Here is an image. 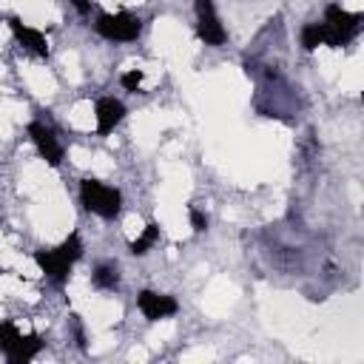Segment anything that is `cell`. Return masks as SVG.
Here are the masks:
<instances>
[{"label":"cell","instance_id":"cell-15","mask_svg":"<svg viewBox=\"0 0 364 364\" xmlns=\"http://www.w3.org/2000/svg\"><path fill=\"white\" fill-rule=\"evenodd\" d=\"M142 80H145L142 68H128V71L119 74V85H122L125 91H134V94L142 88Z\"/></svg>","mask_w":364,"mask_h":364},{"label":"cell","instance_id":"cell-14","mask_svg":"<svg viewBox=\"0 0 364 364\" xmlns=\"http://www.w3.org/2000/svg\"><path fill=\"white\" fill-rule=\"evenodd\" d=\"M299 40H301V48H304V51H316V48L321 46V40H324V37H321V23H304Z\"/></svg>","mask_w":364,"mask_h":364},{"label":"cell","instance_id":"cell-1","mask_svg":"<svg viewBox=\"0 0 364 364\" xmlns=\"http://www.w3.org/2000/svg\"><path fill=\"white\" fill-rule=\"evenodd\" d=\"M82 250L85 247H82L80 233H68L57 247H40V250H34V264L40 267V273L51 284L63 287L68 282V276H71V267L82 259Z\"/></svg>","mask_w":364,"mask_h":364},{"label":"cell","instance_id":"cell-7","mask_svg":"<svg viewBox=\"0 0 364 364\" xmlns=\"http://www.w3.org/2000/svg\"><path fill=\"white\" fill-rule=\"evenodd\" d=\"M136 310L145 316V321H159L171 318L179 313V301L171 293H156V290H139L136 293Z\"/></svg>","mask_w":364,"mask_h":364},{"label":"cell","instance_id":"cell-6","mask_svg":"<svg viewBox=\"0 0 364 364\" xmlns=\"http://www.w3.org/2000/svg\"><path fill=\"white\" fill-rule=\"evenodd\" d=\"M26 131H28V139L34 142L37 154H40L51 168H60V165H63V156H65V148L60 145L54 128L46 125L43 119H31V122L26 125Z\"/></svg>","mask_w":364,"mask_h":364},{"label":"cell","instance_id":"cell-10","mask_svg":"<svg viewBox=\"0 0 364 364\" xmlns=\"http://www.w3.org/2000/svg\"><path fill=\"white\" fill-rule=\"evenodd\" d=\"M91 284L97 290H117L119 287V267L114 262H100L91 270Z\"/></svg>","mask_w":364,"mask_h":364},{"label":"cell","instance_id":"cell-8","mask_svg":"<svg viewBox=\"0 0 364 364\" xmlns=\"http://www.w3.org/2000/svg\"><path fill=\"white\" fill-rule=\"evenodd\" d=\"M6 23H9L11 37H14V40L28 51V54H34V57H40V60H48L51 46H48V40H46V34H43L40 28H34V26L23 23L20 17H9Z\"/></svg>","mask_w":364,"mask_h":364},{"label":"cell","instance_id":"cell-2","mask_svg":"<svg viewBox=\"0 0 364 364\" xmlns=\"http://www.w3.org/2000/svg\"><path fill=\"white\" fill-rule=\"evenodd\" d=\"M361 26H364L361 11H347L341 3H327L324 17H321V37H324L321 46L344 48L358 37Z\"/></svg>","mask_w":364,"mask_h":364},{"label":"cell","instance_id":"cell-5","mask_svg":"<svg viewBox=\"0 0 364 364\" xmlns=\"http://www.w3.org/2000/svg\"><path fill=\"white\" fill-rule=\"evenodd\" d=\"M193 11H196V37L205 43V46H225L228 40V31L219 20V11H216V3L213 0H193Z\"/></svg>","mask_w":364,"mask_h":364},{"label":"cell","instance_id":"cell-16","mask_svg":"<svg viewBox=\"0 0 364 364\" xmlns=\"http://www.w3.org/2000/svg\"><path fill=\"white\" fill-rule=\"evenodd\" d=\"M188 219H191L193 233H205V230H208V216H205L199 208H191V210H188Z\"/></svg>","mask_w":364,"mask_h":364},{"label":"cell","instance_id":"cell-4","mask_svg":"<svg viewBox=\"0 0 364 364\" xmlns=\"http://www.w3.org/2000/svg\"><path fill=\"white\" fill-rule=\"evenodd\" d=\"M94 31L111 43H134L142 34V20L131 11H102L94 20Z\"/></svg>","mask_w":364,"mask_h":364},{"label":"cell","instance_id":"cell-12","mask_svg":"<svg viewBox=\"0 0 364 364\" xmlns=\"http://www.w3.org/2000/svg\"><path fill=\"white\" fill-rule=\"evenodd\" d=\"M156 242H159V225H156V222H148V225L142 228V233L128 245V253H131V256H145Z\"/></svg>","mask_w":364,"mask_h":364},{"label":"cell","instance_id":"cell-13","mask_svg":"<svg viewBox=\"0 0 364 364\" xmlns=\"http://www.w3.org/2000/svg\"><path fill=\"white\" fill-rule=\"evenodd\" d=\"M40 350H43V338H40L37 333H28V336H23V341H20V347H17L14 358H11V364H26V361H31Z\"/></svg>","mask_w":364,"mask_h":364},{"label":"cell","instance_id":"cell-17","mask_svg":"<svg viewBox=\"0 0 364 364\" xmlns=\"http://www.w3.org/2000/svg\"><path fill=\"white\" fill-rule=\"evenodd\" d=\"M80 14H91V0H68Z\"/></svg>","mask_w":364,"mask_h":364},{"label":"cell","instance_id":"cell-11","mask_svg":"<svg viewBox=\"0 0 364 364\" xmlns=\"http://www.w3.org/2000/svg\"><path fill=\"white\" fill-rule=\"evenodd\" d=\"M20 341H23V333H20V327L14 324V321H0V353L11 361L14 358V353H17V347H20Z\"/></svg>","mask_w":364,"mask_h":364},{"label":"cell","instance_id":"cell-3","mask_svg":"<svg viewBox=\"0 0 364 364\" xmlns=\"http://www.w3.org/2000/svg\"><path fill=\"white\" fill-rule=\"evenodd\" d=\"M80 205L100 219H114L122 210V193H119V188L105 185L102 179L85 176V179H80Z\"/></svg>","mask_w":364,"mask_h":364},{"label":"cell","instance_id":"cell-9","mask_svg":"<svg viewBox=\"0 0 364 364\" xmlns=\"http://www.w3.org/2000/svg\"><path fill=\"white\" fill-rule=\"evenodd\" d=\"M94 119H97V134L108 136L122 119H125V105L117 97H100L94 102Z\"/></svg>","mask_w":364,"mask_h":364}]
</instances>
